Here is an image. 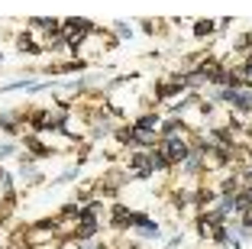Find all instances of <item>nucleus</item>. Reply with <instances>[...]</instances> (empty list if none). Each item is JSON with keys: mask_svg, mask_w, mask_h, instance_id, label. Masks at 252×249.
<instances>
[{"mask_svg": "<svg viewBox=\"0 0 252 249\" xmlns=\"http://www.w3.org/2000/svg\"><path fill=\"white\" fill-rule=\"evenodd\" d=\"M210 30H214V26H210V23H197V36H207Z\"/></svg>", "mask_w": 252, "mask_h": 249, "instance_id": "nucleus-4", "label": "nucleus"}, {"mask_svg": "<svg viewBox=\"0 0 252 249\" xmlns=\"http://www.w3.org/2000/svg\"><path fill=\"white\" fill-rule=\"evenodd\" d=\"M246 178H249V184H252V169H249V175H246Z\"/></svg>", "mask_w": 252, "mask_h": 249, "instance_id": "nucleus-5", "label": "nucleus"}, {"mask_svg": "<svg viewBox=\"0 0 252 249\" xmlns=\"http://www.w3.org/2000/svg\"><path fill=\"white\" fill-rule=\"evenodd\" d=\"M113 227H133V211H126V207H113Z\"/></svg>", "mask_w": 252, "mask_h": 249, "instance_id": "nucleus-2", "label": "nucleus"}, {"mask_svg": "<svg viewBox=\"0 0 252 249\" xmlns=\"http://www.w3.org/2000/svg\"><path fill=\"white\" fill-rule=\"evenodd\" d=\"M188 152H191V146H188L181 136H165V140H162V155L168 159V165H171V162H185Z\"/></svg>", "mask_w": 252, "mask_h": 249, "instance_id": "nucleus-1", "label": "nucleus"}, {"mask_svg": "<svg viewBox=\"0 0 252 249\" xmlns=\"http://www.w3.org/2000/svg\"><path fill=\"white\" fill-rule=\"evenodd\" d=\"M117 33H120V36H123V39H129V36H133V30H129L126 23H117Z\"/></svg>", "mask_w": 252, "mask_h": 249, "instance_id": "nucleus-3", "label": "nucleus"}]
</instances>
